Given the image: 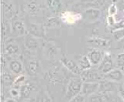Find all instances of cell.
Listing matches in <instances>:
<instances>
[{
	"mask_svg": "<svg viewBox=\"0 0 124 102\" xmlns=\"http://www.w3.org/2000/svg\"><path fill=\"white\" fill-rule=\"evenodd\" d=\"M9 68L10 71L14 74H19L23 69V64L19 60H13L9 64Z\"/></svg>",
	"mask_w": 124,
	"mask_h": 102,
	"instance_id": "16",
	"label": "cell"
},
{
	"mask_svg": "<svg viewBox=\"0 0 124 102\" xmlns=\"http://www.w3.org/2000/svg\"><path fill=\"white\" fill-rule=\"evenodd\" d=\"M119 1H120V0H112V2H113V3H115V2H119Z\"/></svg>",
	"mask_w": 124,
	"mask_h": 102,
	"instance_id": "37",
	"label": "cell"
},
{
	"mask_svg": "<svg viewBox=\"0 0 124 102\" xmlns=\"http://www.w3.org/2000/svg\"><path fill=\"white\" fill-rule=\"evenodd\" d=\"M114 67V63L112 59V56L110 53H105L102 60L99 64L98 70L100 73L105 74L109 72Z\"/></svg>",
	"mask_w": 124,
	"mask_h": 102,
	"instance_id": "4",
	"label": "cell"
},
{
	"mask_svg": "<svg viewBox=\"0 0 124 102\" xmlns=\"http://www.w3.org/2000/svg\"><path fill=\"white\" fill-rule=\"evenodd\" d=\"M112 36L116 41H119L124 38V27L113 30L112 32Z\"/></svg>",
	"mask_w": 124,
	"mask_h": 102,
	"instance_id": "25",
	"label": "cell"
},
{
	"mask_svg": "<svg viewBox=\"0 0 124 102\" xmlns=\"http://www.w3.org/2000/svg\"><path fill=\"white\" fill-rule=\"evenodd\" d=\"M2 80L6 84H13L15 80L13 79V77L11 74L5 72L2 74Z\"/></svg>",
	"mask_w": 124,
	"mask_h": 102,
	"instance_id": "27",
	"label": "cell"
},
{
	"mask_svg": "<svg viewBox=\"0 0 124 102\" xmlns=\"http://www.w3.org/2000/svg\"><path fill=\"white\" fill-rule=\"evenodd\" d=\"M101 16V11L98 9L88 8L83 11L82 17L85 21L89 22H94L97 21Z\"/></svg>",
	"mask_w": 124,
	"mask_h": 102,
	"instance_id": "6",
	"label": "cell"
},
{
	"mask_svg": "<svg viewBox=\"0 0 124 102\" xmlns=\"http://www.w3.org/2000/svg\"><path fill=\"white\" fill-rule=\"evenodd\" d=\"M99 82H84L81 94L84 96H90L98 91Z\"/></svg>",
	"mask_w": 124,
	"mask_h": 102,
	"instance_id": "8",
	"label": "cell"
},
{
	"mask_svg": "<svg viewBox=\"0 0 124 102\" xmlns=\"http://www.w3.org/2000/svg\"><path fill=\"white\" fill-rule=\"evenodd\" d=\"M119 42V49H121V50H124V38L123 39H122L121 40H119V41H118Z\"/></svg>",
	"mask_w": 124,
	"mask_h": 102,
	"instance_id": "35",
	"label": "cell"
},
{
	"mask_svg": "<svg viewBox=\"0 0 124 102\" xmlns=\"http://www.w3.org/2000/svg\"><path fill=\"white\" fill-rule=\"evenodd\" d=\"M25 46L30 51L37 50L39 47V43L37 40V37L33 36L30 33L26 34L25 37Z\"/></svg>",
	"mask_w": 124,
	"mask_h": 102,
	"instance_id": "14",
	"label": "cell"
},
{
	"mask_svg": "<svg viewBox=\"0 0 124 102\" xmlns=\"http://www.w3.org/2000/svg\"><path fill=\"white\" fill-rule=\"evenodd\" d=\"M39 101H51L52 99L50 98V97L46 95V93H43V95H41V98L39 99Z\"/></svg>",
	"mask_w": 124,
	"mask_h": 102,
	"instance_id": "34",
	"label": "cell"
},
{
	"mask_svg": "<svg viewBox=\"0 0 124 102\" xmlns=\"http://www.w3.org/2000/svg\"><path fill=\"white\" fill-rule=\"evenodd\" d=\"M10 95L14 98H17L20 97V91H19L16 88H13L10 90Z\"/></svg>",
	"mask_w": 124,
	"mask_h": 102,
	"instance_id": "33",
	"label": "cell"
},
{
	"mask_svg": "<svg viewBox=\"0 0 124 102\" xmlns=\"http://www.w3.org/2000/svg\"><path fill=\"white\" fill-rule=\"evenodd\" d=\"M118 13V8L115 3H112L108 8V15H116Z\"/></svg>",
	"mask_w": 124,
	"mask_h": 102,
	"instance_id": "28",
	"label": "cell"
},
{
	"mask_svg": "<svg viewBox=\"0 0 124 102\" xmlns=\"http://www.w3.org/2000/svg\"><path fill=\"white\" fill-rule=\"evenodd\" d=\"M123 72H124V67H123Z\"/></svg>",
	"mask_w": 124,
	"mask_h": 102,
	"instance_id": "39",
	"label": "cell"
},
{
	"mask_svg": "<svg viewBox=\"0 0 124 102\" xmlns=\"http://www.w3.org/2000/svg\"><path fill=\"white\" fill-rule=\"evenodd\" d=\"M60 60L61 62L62 65L65 66L69 71H71V73L76 74V75H80L81 73V71H82V70L80 69L78 63H76L73 59L63 57H61Z\"/></svg>",
	"mask_w": 124,
	"mask_h": 102,
	"instance_id": "5",
	"label": "cell"
},
{
	"mask_svg": "<svg viewBox=\"0 0 124 102\" xmlns=\"http://www.w3.org/2000/svg\"><path fill=\"white\" fill-rule=\"evenodd\" d=\"M118 97L122 101H124V86L119 85L118 88Z\"/></svg>",
	"mask_w": 124,
	"mask_h": 102,
	"instance_id": "32",
	"label": "cell"
},
{
	"mask_svg": "<svg viewBox=\"0 0 124 102\" xmlns=\"http://www.w3.org/2000/svg\"><path fill=\"white\" fill-rule=\"evenodd\" d=\"M85 97L82 94H78V95H76L75 97H74L70 101H72V102H83L85 101Z\"/></svg>",
	"mask_w": 124,
	"mask_h": 102,
	"instance_id": "31",
	"label": "cell"
},
{
	"mask_svg": "<svg viewBox=\"0 0 124 102\" xmlns=\"http://www.w3.org/2000/svg\"><path fill=\"white\" fill-rule=\"evenodd\" d=\"M12 29L16 36H24L28 34V29L26 28L24 22L21 20H15L12 22Z\"/></svg>",
	"mask_w": 124,
	"mask_h": 102,
	"instance_id": "11",
	"label": "cell"
},
{
	"mask_svg": "<svg viewBox=\"0 0 124 102\" xmlns=\"http://www.w3.org/2000/svg\"><path fill=\"white\" fill-rule=\"evenodd\" d=\"M25 80H26V77L24 75H20L16 78L13 84L15 87H19V84H23L25 82Z\"/></svg>",
	"mask_w": 124,
	"mask_h": 102,
	"instance_id": "29",
	"label": "cell"
},
{
	"mask_svg": "<svg viewBox=\"0 0 124 102\" xmlns=\"http://www.w3.org/2000/svg\"><path fill=\"white\" fill-rule=\"evenodd\" d=\"M123 19H124V8H123Z\"/></svg>",
	"mask_w": 124,
	"mask_h": 102,
	"instance_id": "38",
	"label": "cell"
},
{
	"mask_svg": "<svg viewBox=\"0 0 124 102\" xmlns=\"http://www.w3.org/2000/svg\"><path fill=\"white\" fill-rule=\"evenodd\" d=\"M123 3L124 4V0H123Z\"/></svg>",
	"mask_w": 124,
	"mask_h": 102,
	"instance_id": "40",
	"label": "cell"
},
{
	"mask_svg": "<svg viewBox=\"0 0 124 102\" xmlns=\"http://www.w3.org/2000/svg\"><path fill=\"white\" fill-rule=\"evenodd\" d=\"M116 84L114 81H112L107 79H102L99 81V87L98 92L108 94L116 90Z\"/></svg>",
	"mask_w": 124,
	"mask_h": 102,
	"instance_id": "10",
	"label": "cell"
},
{
	"mask_svg": "<svg viewBox=\"0 0 124 102\" xmlns=\"http://www.w3.org/2000/svg\"><path fill=\"white\" fill-rule=\"evenodd\" d=\"M102 74L93 68H88L81 71L80 77L84 82H98L102 80Z\"/></svg>",
	"mask_w": 124,
	"mask_h": 102,
	"instance_id": "2",
	"label": "cell"
},
{
	"mask_svg": "<svg viewBox=\"0 0 124 102\" xmlns=\"http://www.w3.org/2000/svg\"><path fill=\"white\" fill-rule=\"evenodd\" d=\"M33 90V86L30 83H25L20 86V97L21 99H26L29 97Z\"/></svg>",
	"mask_w": 124,
	"mask_h": 102,
	"instance_id": "15",
	"label": "cell"
},
{
	"mask_svg": "<svg viewBox=\"0 0 124 102\" xmlns=\"http://www.w3.org/2000/svg\"><path fill=\"white\" fill-rule=\"evenodd\" d=\"M5 52L7 55H9V56H13V55L17 54L19 52V45L14 42L8 43L6 46Z\"/></svg>",
	"mask_w": 124,
	"mask_h": 102,
	"instance_id": "20",
	"label": "cell"
},
{
	"mask_svg": "<svg viewBox=\"0 0 124 102\" xmlns=\"http://www.w3.org/2000/svg\"><path fill=\"white\" fill-rule=\"evenodd\" d=\"M116 65L117 67L123 69L124 67V53H119L116 57Z\"/></svg>",
	"mask_w": 124,
	"mask_h": 102,
	"instance_id": "26",
	"label": "cell"
},
{
	"mask_svg": "<svg viewBox=\"0 0 124 102\" xmlns=\"http://www.w3.org/2000/svg\"><path fill=\"white\" fill-rule=\"evenodd\" d=\"M45 53L46 54L49 58H54L57 56L58 54V51H57V48H56V46L54 44H50V43H48L45 46Z\"/></svg>",
	"mask_w": 124,
	"mask_h": 102,
	"instance_id": "21",
	"label": "cell"
},
{
	"mask_svg": "<svg viewBox=\"0 0 124 102\" xmlns=\"http://www.w3.org/2000/svg\"><path fill=\"white\" fill-rule=\"evenodd\" d=\"M106 20H107L108 25L110 27H113L116 23V19L115 15H108L106 19Z\"/></svg>",
	"mask_w": 124,
	"mask_h": 102,
	"instance_id": "30",
	"label": "cell"
},
{
	"mask_svg": "<svg viewBox=\"0 0 124 102\" xmlns=\"http://www.w3.org/2000/svg\"><path fill=\"white\" fill-rule=\"evenodd\" d=\"M102 78L114 82H119L123 80V72L120 69H112L109 72L102 74Z\"/></svg>",
	"mask_w": 124,
	"mask_h": 102,
	"instance_id": "13",
	"label": "cell"
},
{
	"mask_svg": "<svg viewBox=\"0 0 124 102\" xmlns=\"http://www.w3.org/2000/svg\"><path fill=\"white\" fill-rule=\"evenodd\" d=\"M46 4L49 7V9L53 13H58L62 6L61 0H46Z\"/></svg>",
	"mask_w": 124,
	"mask_h": 102,
	"instance_id": "22",
	"label": "cell"
},
{
	"mask_svg": "<svg viewBox=\"0 0 124 102\" xmlns=\"http://www.w3.org/2000/svg\"><path fill=\"white\" fill-rule=\"evenodd\" d=\"M88 57L92 66H99L104 57V53L99 48H94L88 53Z\"/></svg>",
	"mask_w": 124,
	"mask_h": 102,
	"instance_id": "9",
	"label": "cell"
},
{
	"mask_svg": "<svg viewBox=\"0 0 124 102\" xmlns=\"http://www.w3.org/2000/svg\"><path fill=\"white\" fill-rule=\"evenodd\" d=\"M40 68V63L37 60H30L26 66V70L30 75H36Z\"/></svg>",
	"mask_w": 124,
	"mask_h": 102,
	"instance_id": "17",
	"label": "cell"
},
{
	"mask_svg": "<svg viewBox=\"0 0 124 102\" xmlns=\"http://www.w3.org/2000/svg\"><path fill=\"white\" fill-rule=\"evenodd\" d=\"M26 11L30 15H34L38 13L40 10V7L39 3L36 1V0H30V2H27L26 6Z\"/></svg>",
	"mask_w": 124,
	"mask_h": 102,
	"instance_id": "19",
	"label": "cell"
},
{
	"mask_svg": "<svg viewBox=\"0 0 124 102\" xmlns=\"http://www.w3.org/2000/svg\"><path fill=\"white\" fill-rule=\"evenodd\" d=\"M77 63L81 70H87L88 68H91L92 66L90 60H89L88 57L85 56V55H84V56H80L78 57Z\"/></svg>",
	"mask_w": 124,
	"mask_h": 102,
	"instance_id": "18",
	"label": "cell"
},
{
	"mask_svg": "<svg viewBox=\"0 0 124 102\" xmlns=\"http://www.w3.org/2000/svg\"><path fill=\"white\" fill-rule=\"evenodd\" d=\"M88 1H90V2H92V3H96V2H99L100 0H88Z\"/></svg>",
	"mask_w": 124,
	"mask_h": 102,
	"instance_id": "36",
	"label": "cell"
},
{
	"mask_svg": "<svg viewBox=\"0 0 124 102\" xmlns=\"http://www.w3.org/2000/svg\"><path fill=\"white\" fill-rule=\"evenodd\" d=\"M107 93H100L99 92L98 94H93V95H90L88 97V101H97V102H103V101H108L109 99L107 97Z\"/></svg>",
	"mask_w": 124,
	"mask_h": 102,
	"instance_id": "23",
	"label": "cell"
},
{
	"mask_svg": "<svg viewBox=\"0 0 124 102\" xmlns=\"http://www.w3.org/2000/svg\"><path fill=\"white\" fill-rule=\"evenodd\" d=\"M28 32L37 38H45V27L42 24L30 23L28 27Z\"/></svg>",
	"mask_w": 124,
	"mask_h": 102,
	"instance_id": "7",
	"label": "cell"
},
{
	"mask_svg": "<svg viewBox=\"0 0 124 102\" xmlns=\"http://www.w3.org/2000/svg\"><path fill=\"white\" fill-rule=\"evenodd\" d=\"M88 43L92 46H94L95 48H106L109 46L111 41L108 39L94 36L89 39L88 40Z\"/></svg>",
	"mask_w": 124,
	"mask_h": 102,
	"instance_id": "12",
	"label": "cell"
},
{
	"mask_svg": "<svg viewBox=\"0 0 124 102\" xmlns=\"http://www.w3.org/2000/svg\"><path fill=\"white\" fill-rule=\"evenodd\" d=\"M84 83L83 80L80 77H71L69 80L66 93L64 95V99L70 101L74 97H75L81 93L82 84Z\"/></svg>",
	"mask_w": 124,
	"mask_h": 102,
	"instance_id": "1",
	"label": "cell"
},
{
	"mask_svg": "<svg viewBox=\"0 0 124 102\" xmlns=\"http://www.w3.org/2000/svg\"><path fill=\"white\" fill-rule=\"evenodd\" d=\"M62 22L61 18L58 17H50L46 21L45 26L47 28H56L61 26V23Z\"/></svg>",
	"mask_w": 124,
	"mask_h": 102,
	"instance_id": "24",
	"label": "cell"
},
{
	"mask_svg": "<svg viewBox=\"0 0 124 102\" xmlns=\"http://www.w3.org/2000/svg\"><path fill=\"white\" fill-rule=\"evenodd\" d=\"M82 19V14L73 11H64L61 13V19L62 22L68 25L75 24V23L80 21Z\"/></svg>",
	"mask_w": 124,
	"mask_h": 102,
	"instance_id": "3",
	"label": "cell"
}]
</instances>
